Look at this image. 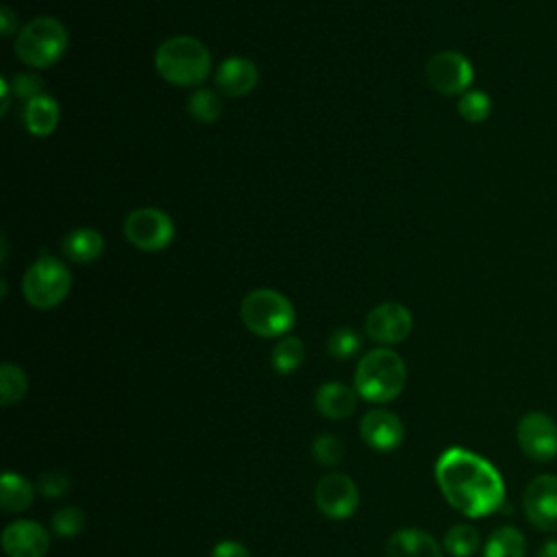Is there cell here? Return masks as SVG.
Returning a JSON list of instances; mask_svg holds the SVG:
<instances>
[{"label":"cell","mask_w":557,"mask_h":557,"mask_svg":"<svg viewBox=\"0 0 557 557\" xmlns=\"http://www.w3.org/2000/svg\"><path fill=\"white\" fill-rule=\"evenodd\" d=\"M436 481L444 498L464 516L481 518L501 509L505 485L498 470L472 451L453 446L436 462Z\"/></svg>","instance_id":"1"},{"label":"cell","mask_w":557,"mask_h":557,"mask_svg":"<svg viewBox=\"0 0 557 557\" xmlns=\"http://www.w3.org/2000/svg\"><path fill=\"white\" fill-rule=\"evenodd\" d=\"M155 68L166 83L177 88H194L209 77L211 53L196 38H170L157 49Z\"/></svg>","instance_id":"2"},{"label":"cell","mask_w":557,"mask_h":557,"mask_svg":"<svg viewBox=\"0 0 557 557\" xmlns=\"http://www.w3.org/2000/svg\"><path fill=\"white\" fill-rule=\"evenodd\" d=\"M407 381V368L399 353L375 349L366 353L355 371V390L368 403L394 401Z\"/></svg>","instance_id":"3"},{"label":"cell","mask_w":557,"mask_h":557,"mask_svg":"<svg viewBox=\"0 0 557 557\" xmlns=\"http://www.w3.org/2000/svg\"><path fill=\"white\" fill-rule=\"evenodd\" d=\"M239 316L244 327L259 338H282L297 323V312L290 299L268 288L248 293L242 301Z\"/></svg>","instance_id":"4"},{"label":"cell","mask_w":557,"mask_h":557,"mask_svg":"<svg viewBox=\"0 0 557 557\" xmlns=\"http://www.w3.org/2000/svg\"><path fill=\"white\" fill-rule=\"evenodd\" d=\"M68 51V31L66 27L51 16L31 21L16 40V55L29 68H51Z\"/></svg>","instance_id":"5"},{"label":"cell","mask_w":557,"mask_h":557,"mask_svg":"<svg viewBox=\"0 0 557 557\" xmlns=\"http://www.w3.org/2000/svg\"><path fill=\"white\" fill-rule=\"evenodd\" d=\"M73 288V274L68 265L51 255H42L29 265L23 278V293L36 310H53L66 301Z\"/></svg>","instance_id":"6"},{"label":"cell","mask_w":557,"mask_h":557,"mask_svg":"<svg viewBox=\"0 0 557 557\" xmlns=\"http://www.w3.org/2000/svg\"><path fill=\"white\" fill-rule=\"evenodd\" d=\"M125 235L140 250L159 252L174 239V224L166 211L142 207L127 216Z\"/></svg>","instance_id":"7"},{"label":"cell","mask_w":557,"mask_h":557,"mask_svg":"<svg viewBox=\"0 0 557 557\" xmlns=\"http://www.w3.org/2000/svg\"><path fill=\"white\" fill-rule=\"evenodd\" d=\"M427 79L436 92L444 96H462L472 86L475 68L462 53L444 51L429 60Z\"/></svg>","instance_id":"8"},{"label":"cell","mask_w":557,"mask_h":557,"mask_svg":"<svg viewBox=\"0 0 557 557\" xmlns=\"http://www.w3.org/2000/svg\"><path fill=\"white\" fill-rule=\"evenodd\" d=\"M516 440L520 451L533 462H550L557 457V425L548 414H524L518 420Z\"/></svg>","instance_id":"9"},{"label":"cell","mask_w":557,"mask_h":557,"mask_svg":"<svg viewBox=\"0 0 557 557\" xmlns=\"http://www.w3.org/2000/svg\"><path fill=\"white\" fill-rule=\"evenodd\" d=\"M314 498L325 516L342 520L358 511L360 490L351 477L342 472H329L319 481Z\"/></svg>","instance_id":"10"},{"label":"cell","mask_w":557,"mask_h":557,"mask_svg":"<svg viewBox=\"0 0 557 557\" xmlns=\"http://www.w3.org/2000/svg\"><path fill=\"white\" fill-rule=\"evenodd\" d=\"M522 507L529 522L540 531H557V477H535L522 496Z\"/></svg>","instance_id":"11"},{"label":"cell","mask_w":557,"mask_h":557,"mask_svg":"<svg viewBox=\"0 0 557 557\" xmlns=\"http://www.w3.org/2000/svg\"><path fill=\"white\" fill-rule=\"evenodd\" d=\"M414 321L405 306L384 303L366 319V336L379 345H399L412 334Z\"/></svg>","instance_id":"12"},{"label":"cell","mask_w":557,"mask_h":557,"mask_svg":"<svg viewBox=\"0 0 557 557\" xmlns=\"http://www.w3.org/2000/svg\"><path fill=\"white\" fill-rule=\"evenodd\" d=\"M49 548L51 535L36 520H16L3 531V550L10 557H44Z\"/></svg>","instance_id":"13"},{"label":"cell","mask_w":557,"mask_h":557,"mask_svg":"<svg viewBox=\"0 0 557 557\" xmlns=\"http://www.w3.org/2000/svg\"><path fill=\"white\" fill-rule=\"evenodd\" d=\"M360 436L375 451H394L401 446L405 429L397 414L388 410H373L362 418Z\"/></svg>","instance_id":"14"},{"label":"cell","mask_w":557,"mask_h":557,"mask_svg":"<svg viewBox=\"0 0 557 557\" xmlns=\"http://www.w3.org/2000/svg\"><path fill=\"white\" fill-rule=\"evenodd\" d=\"M259 70L246 57H229L216 73L218 90L229 99H242L257 88Z\"/></svg>","instance_id":"15"},{"label":"cell","mask_w":557,"mask_h":557,"mask_svg":"<svg viewBox=\"0 0 557 557\" xmlns=\"http://www.w3.org/2000/svg\"><path fill=\"white\" fill-rule=\"evenodd\" d=\"M388 557H444L442 546L423 529H401L386 544Z\"/></svg>","instance_id":"16"},{"label":"cell","mask_w":557,"mask_h":557,"mask_svg":"<svg viewBox=\"0 0 557 557\" xmlns=\"http://www.w3.org/2000/svg\"><path fill=\"white\" fill-rule=\"evenodd\" d=\"M358 390L340 384V381H332L319 388L316 392V410L332 420H342L347 416H351L358 407Z\"/></svg>","instance_id":"17"},{"label":"cell","mask_w":557,"mask_h":557,"mask_svg":"<svg viewBox=\"0 0 557 557\" xmlns=\"http://www.w3.org/2000/svg\"><path fill=\"white\" fill-rule=\"evenodd\" d=\"M62 248H64V255L70 261H75V263H90V261H96L103 255L105 239H103V235L96 229L81 226V229L70 231L64 237Z\"/></svg>","instance_id":"18"},{"label":"cell","mask_w":557,"mask_h":557,"mask_svg":"<svg viewBox=\"0 0 557 557\" xmlns=\"http://www.w3.org/2000/svg\"><path fill=\"white\" fill-rule=\"evenodd\" d=\"M25 125L31 135L49 138L60 125V103L53 96H38L25 107Z\"/></svg>","instance_id":"19"},{"label":"cell","mask_w":557,"mask_h":557,"mask_svg":"<svg viewBox=\"0 0 557 557\" xmlns=\"http://www.w3.org/2000/svg\"><path fill=\"white\" fill-rule=\"evenodd\" d=\"M36 490L31 481L16 472H5L0 479V503L5 511H25L34 503Z\"/></svg>","instance_id":"20"},{"label":"cell","mask_w":557,"mask_h":557,"mask_svg":"<svg viewBox=\"0 0 557 557\" xmlns=\"http://www.w3.org/2000/svg\"><path fill=\"white\" fill-rule=\"evenodd\" d=\"M527 540L516 527H498L483 546V557H524Z\"/></svg>","instance_id":"21"},{"label":"cell","mask_w":557,"mask_h":557,"mask_svg":"<svg viewBox=\"0 0 557 557\" xmlns=\"http://www.w3.org/2000/svg\"><path fill=\"white\" fill-rule=\"evenodd\" d=\"M306 360V345L301 338L286 336L272 349V368L278 375H290L301 368Z\"/></svg>","instance_id":"22"},{"label":"cell","mask_w":557,"mask_h":557,"mask_svg":"<svg viewBox=\"0 0 557 557\" xmlns=\"http://www.w3.org/2000/svg\"><path fill=\"white\" fill-rule=\"evenodd\" d=\"M27 390H29V381L21 366L16 364L0 366V403L5 407L16 405L25 399Z\"/></svg>","instance_id":"23"},{"label":"cell","mask_w":557,"mask_h":557,"mask_svg":"<svg viewBox=\"0 0 557 557\" xmlns=\"http://www.w3.org/2000/svg\"><path fill=\"white\" fill-rule=\"evenodd\" d=\"M481 535L472 524H453L444 535V550L453 557H472L479 548Z\"/></svg>","instance_id":"24"},{"label":"cell","mask_w":557,"mask_h":557,"mask_svg":"<svg viewBox=\"0 0 557 557\" xmlns=\"http://www.w3.org/2000/svg\"><path fill=\"white\" fill-rule=\"evenodd\" d=\"M187 114L200 125H211L222 114V101L211 90H198L187 99Z\"/></svg>","instance_id":"25"},{"label":"cell","mask_w":557,"mask_h":557,"mask_svg":"<svg viewBox=\"0 0 557 557\" xmlns=\"http://www.w3.org/2000/svg\"><path fill=\"white\" fill-rule=\"evenodd\" d=\"M457 112L466 122H483L490 118L492 101L481 90H468L457 103Z\"/></svg>","instance_id":"26"},{"label":"cell","mask_w":557,"mask_h":557,"mask_svg":"<svg viewBox=\"0 0 557 557\" xmlns=\"http://www.w3.org/2000/svg\"><path fill=\"white\" fill-rule=\"evenodd\" d=\"M53 531L62 537H75L83 531L86 527V514L83 509L75 507V505H68V507H62L55 511L53 516Z\"/></svg>","instance_id":"27"},{"label":"cell","mask_w":557,"mask_h":557,"mask_svg":"<svg viewBox=\"0 0 557 557\" xmlns=\"http://www.w3.org/2000/svg\"><path fill=\"white\" fill-rule=\"evenodd\" d=\"M327 349H329V353H332L336 360H349V358H353V355L360 353L362 340H360V336H358L353 329L340 327V329H336V332L329 336Z\"/></svg>","instance_id":"28"},{"label":"cell","mask_w":557,"mask_h":557,"mask_svg":"<svg viewBox=\"0 0 557 557\" xmlns=\"http://www.w3.org/2000/svg\"><path fill=\"white\" fill-rule=\"evenodd\" d=\"M312 451H314V457L319 459V464H323L327 468H334L345 459V444L340 438H336L332 433L319 436L314 440Z\"/></svg>","instance_id":"29"},{"label":"cell","mask_w":557,"mask_h":557,"mask_svg":"<svg viewBox=\"0 0 557 557\" xmlns=\"http://www.w3.org/2000/svg\"><path fill=\"white\" fill-rule=\"evenodd\" d=\"M12 92L21 101H34L44 94V81L38 75H16L12 79Z\"/></svg>","instance_id":"30"},{"label":"cell","mask_w":557,"mask_h":557,"mask_svg":"<svg viewBox=\"0 0 557 557\" xmlns=\"http://www.w3.org/2000/svg\"><path fill=\"white\" fill-rule=\"evenodd\" d=\"M70 477L62 470H49L38 479V490L49 496V498H57L64 496L70 490Z\"/></svg>","instance_id":"31"},{"label":"cell","mask_w":557,"mask_h":557,"mask_svg":"<svg viewBox=\"0 0 557 557\" xmlns=\"http://www.w3.org/2000/svg\"><path fill=\"white\" fill-rule=\"evenodd\" d=\"M211 557H250V550L244 544H239V542L224 540V542L213 546Z\"/></svg>","instance_id":"32"},{"label":"cell","mask_w":557,"mask_h":557,"mask_svg":"<svg viewBox=\"0 0 557 557\" xmlns=\"http://www.w3.org/2000/svg\"><path fill=\"white\" fill-rule=\"evenodd\" d=\"M16 29H18V16L10 8L0 10V34L10 38Z\"/></svg>","instance_id":"33"},{"label":"cell","mask_w":557,"mask_h":557,"mask_svg":"<svg viewBox=\"0 0 557 557\" xmlns=\"http://www.w3.org/2000/svg\"><path fill=\"white\" fill-rule=\"evenodd\" d=\"M535 557H557V540H548V542H544Z\"/></svg>","instance_id":"34"},{"label":"cell","mask_w":557,"mask_h":557,"mask_svg":"<svg viewBox=\"0 0 557 557\" xmlns=\"http://www.w3.org/2000/svg\"><path fill=\"white\" fill-rule=\"evenodd\" d=\"M0 86H3V114H5L10 109V101H12L14 92H12V83L8 79L0 81Z\"/></svg>","instance_id":"35"}]
</instances>
